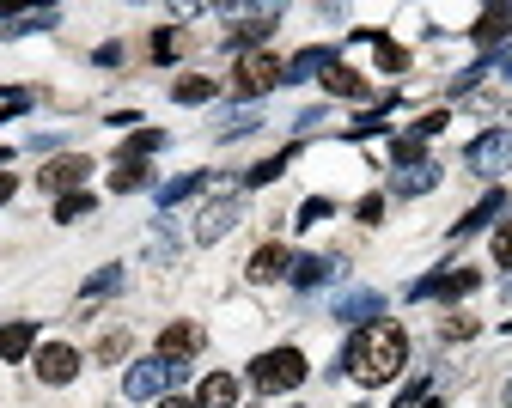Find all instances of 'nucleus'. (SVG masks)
<instances>
[{"label":"nucleus","instance_id":"obj_23","mask_svg":"<svg viewBox=\"0 0 512 408\" xmlns=\"http://www.w3.org/2000/svg\"><path fill=\"white\" fill-rule=\"evenodd\" d=\"M512 31V7H488L482 19H476V43H500Z\"/></svg>","mask_w":512,"mask_h":408},{"label":"nucleus","instance_id":"obj_19","mask_svg":"<svg viewBox=\"0 0 512 408\" xmlns=\"http://www.w3.org/2000/svg\"><path fill=\"white\" fill-rule=\"evenodd\" d=\"M86 214H98V195H92V189H74V195L55 201V220H61V226H80Z\"/></svg>","mask_w":512,"mask_h":408},{"label":"nucleus","instance_id":"obj_20","mask_svg":"<svg viewBox=\"0 0 512 408\" xmlns=\"http://www.w3.org/2000/svg\"><path fill=\"white\" fill-rule=\"evenodd\" d=\"M31 342H37V323H7L0 329V360H25Z\"/></svg>","mask_w":512,"mask_h":408},{"label":"nucleus","instance_id":"obj_17","mask_svg":"<svg viewBox=\"0 0 512 408\" xmlns=\"http://www.w3.org/2000/svg\"><path fill=\"white\" fill-rule=\"evenodd\" d=\"M330 67H336V55H330V49H299V55L287 61V80H324Z\"/></svg>","mask_w":512,"mask_h":408},{"label":"nucleus","instance_id":"obj_39","mask_svg":"<svg viewBox=\"0 0 512 408\" xmlns=\"http://www.w3.org/2000/svg\"><path fill=\"white\" fill-rule=\"evenodd\" d=\"M13 189H19V183H13V171H0V201H13Z\"/></svg>","mask_w":512,"mask_h":408},{"label":"nucleus","instance_id":"obj_22","mask_svg":"<svg viewBox=\"0 0 512 408\" xmlns=\"http://www.w3.org/2000/svg\"><path fill=\"white\" fill-rule=\"evenodd\" d=\"M116 287H122V268L110 262V268H98V275H92V281L80 287V305H98V299H110Z\"/></svg>","mask_w":512,"mask_h":408},{"label":"nucleus","instance_id":"obj_25","mask_svg":"<svg viewBox=\"0 0 512 408\" xmlns=\"http://www.w3.org/2000/svg\"><path fill=\"white\" fill-rule=\"evenodd\" d=\"M324 86H330L336 98H366V80L354 74V67H342V61H336V67H330V74H324Z\"/></svg>","mask_w":512,"mask_h":408},{"label":"nucleus","instance_id":"obj_29","mask_svg":"<svg viewBox=\"0 0 512 408\" xmlns=\"http://www.w3.org/2000/svg\"><path fill=\"white\" fill-rule=\"evenodd\" d=\"M159 147H165V134L159 128H141V134H128V141H122V159H147Z\"/></svg>","mask_w":512,"mask_h":408},{"label":"nucleus","instance_id":"obj_42","mask_svg":"<svg viewBox=\"0 0 512 408\" xmlns=\"http://www.w3.org/2000/svg\"><path fill=\"white\" fill-rule=\"evenodd\" d=\"M427 408H439V402H427Z\"/></svg>","mask_w":512,"mask_h":408},{"label":"nucleus","instance_id":"obj_2","mask_svg":"<svg viewBox=\"0 0 512 408\" xmlns=\"http://www.w3.org/2000/svg\"><path fill=\"white\" fill-rule=\"evenodd\" d=\"M183 360H165V354H153V360H135L122 372V390H128V402H153V396H165V390H177L183 384Z\"/></svg>","mask_w":512,"mask_h":408},{"label":"nucleus","instance_id":"obj_1","mask_svg":"<svg viewBox=\"0 0 512 408\" xmlns=\"http://www.w3.org/2000/svg\"><path fill=\"white\" fill-rule=\"evenodd\" d=\"M403 360H409L403 323H366V329H354V342L342 354V366H348L354 384H391L403 372Z\"/></svg>","mask_w":512,"mask_h":408},{"label":"nucleus","instance_id":"obj_12","mask_svg":"<svg viewBox=\"0 0 512 408\" xmlns=\"http://www.w3.org/2000/svg\"><path fill=\"white\" fill-rule=\"evenodd\" d=\"M336 275H342L336 256H293V268H287L293 287H324V281H336Z\"/></svg>","mask_w":512,"mask_h":408},{"label":"nucleus","instance_id":"obj_26","mask_svg":"<svg viewBox=\"0 0 512 408\" xmlns=\"http://www.w3.org/2000/svg\"><path fill=\"white\" fill-rule=\"evenodd\" d=\"M196 189H202V171H189V177H171V183L159 189V208H177V201H189Z\"/></svg>","mask_w":512,"mask_h":408},{"label":"nucleus","instance_id":"obj_16","mask_svg":"<svg viewBox=\"0 0 512 408\" xmlns=\"http://www.w3.org/2000/svg\"><path fill=\"white\" fill-rule=\"evenodd\" d=\"M196 408H238V378H232V372H214V378H202V390H196Z\"/></svg>","mask_w":512,"mask_h":408},{"label":"nucleus","instance_id":"obj_33","mask_svg":"<svg viewBox=\"0 0 512 408\" xmlns=\"http://www.w3.org/2000/svg\"><path fill=\"white\" fill-rule=\"evenodd\" d=\"M147 262H153V268H171V262H177V244H171V238L159 232V238L147 244Z\"/></svg>","mask_w":512,"mask_h":408},{"label":"nucleus","instance_id":"obj_35","mask_svg":"<svg viewBox=\"0 0 512 408\" xmlns=\"http://www.w3.org/2000/svg\"><path fill=\"white\" fill-rule=\"evenodd\" d=\"M122 354H128V335H122V329L98 342V360H122Z\"/></svg>","mask_w":512,"mask_h":408},{"label":"nucleus","instance_id":"obj_24","mask_svg":"<svg viewBox=\"0 0 512 408\" xmlns=\"http://www.w3.org/2000/svg\"><path fill=\"white\" fill-rule=\"evenodd\" d=\"M256 128H263V116H256L250 104L244 110H226L220 116V141H238V134H256Z\"/></svg>","mask_w":512,"mask_h":408},{"label":"nucleus","instance_id":"obj_28","mask_svg":"<svg viewBox=\"0 0 512 408\" xmlns=\"http://www.w3.org/2000/svg\"><path fill=\"white\" fill-rule=\"evenodd\" d=\"M171 98H177V104H208V98H214V80L189 74V80H177V86H171Z\"/></svg>","mask_w":512,"mask_h":408},{"label":"nucleus","instance_id":"obj_27","mask_svg":"<svg viewBox=\"0 0 512 408\" xmlns=\"http://www.w3.org/2000/svg\"><path fill=\"white\" fill-rule=\"evenodd\" d=\"M61 13L55 7H43V13H19V19H7V25H0V31H7V37H25V31H49Z\"/></svg>","mask_w":512,"mask_h":408},{"label":"nucleus","instance_id":"obj_15","mask_svg":"<svg viewBox=\"0 0 512 408\" xmlns=\"http://www.w3.org/2000/svg\"><path fill=\"white\" fill-rule=\"evenodd\" d=\"M433 183H439V165H433V159H421V165H403V171L391 177V195H403V201H409V195H427Z\"/></svg>","mask_w":512,"mask_h":408},{"label":"nucleus","instance_id":"obj_40","mask_svg":"<svg viewBox=\"0 0 512 408\" xmlns=\"http://www.w3.org/2000/svg\"><path fill=\"white\" fill-rule=\"evenodd\" d=\"M165 408H196V402H183V396H165Z\"/></svg>","mask_w":512,"mask_h":408},{"label":"nucleus","instance_id":"obj_30","mask_svg":"<svg viewBox=\"0 0 512 408\" xmlns=\"http://www.w3.org/2000/svg\"><path fill=\"white\" fill-rule=\"evenodd\" d=\"M287 159H293V147H287V153H275V159H263V165H250V171H244V183H250V189H263V183H275V177L287 171Z\"/></svg>","mask_w":512,"mask_h":408},{"label":"nucleus","instance_id":"obj_31","mask_svg":"<svg viewBox=\"0 0 512 408\" xmlns=\"http://www.w3.org/2000/svg\"><path fill=\"white\" fill-rule=\"evenodd\" d=\"M372 49H378V67H391V74H403V67H409V55L397 49V43H384V37H372V31H360Z\"/></svg>","mask_w":512,"mask_h":408},{"label":"nucleus","instance_id":"obj_32","mask_svg":"<svg viewBox=\"0 0 512 408\" xmlns=\"http://www.w3.org/2000/svg\"><path fill=\"white\" fill-rule=\"evenodd\" d=\"M330 214H336V201H330V195H311L305 208H299V226H324Z\"/></svg>","mask_w":512,"mask_h":408},{"label":"nucleus","instance_id":"obj_11","mask_svg":"<svg viewBox=\"0 0 512 408\" xmlns=\"http://www.w3.org/2000/svg\"><path fill=\"white\" fill-rule=\"evenodd\" d=\"M37 378H43V384H74V378H80V354H74L68 342L37 348Z\"/></svg>","mask_w":512,"mask_h":408},{"label":"nucleus","instance_id":"obj_13","mask_svg":"<svg viewBox=\"0 0 512 408\" xmlns=\"http://www.w3.org/2000/svg\"><path fill=\"white\" fill-rule=\"evenodd\" d=\"M287 268H293V256H287V244H263V250H256V256H250V268H244V275H250L256 287H269V281H281V275H287Z\"/></svg>","mask_w":512,"mask_h":408},{"label":"nucleus","instance_id":"obj_18","mask_svg":"<svg viewBox=\"0 0 512 408\" xmlns=\"http://www.w3.org/2000/svg\"><path fill=\"white\" fill-rule=\"evenodd\" d=\"M500 208H506V195H500V189H488V195L476 201V208H470V214H464V220L452 226V238H470V232H482V226H488V220H494Z\"/></svg>","mask_w":512,"mask_h":408},{"label":"nucleus","instance_id":"obj_37","mask_svg":"<svg viewBox=\"0 0 512 408\" xmlns=\"http://www.w3.org/2000/svg\"><path fill=\"white\" fill-rule=\"evenodd\" d=\"M360 220H366V226L384 220V195H366V201H360Z\"/></svg>","mask_w":512,"mask_h":408},{"label":"nucleus","instance_id":"obj_38","mask_svg":"<svg viewBox=\"0 0 512 408\" xmlns=\"http://www.w3.org/2000/svg\"><path fill=\"white\" fill-rule=\"evenodd\" d=\"M153 55L171 61V55H177V31H159V37H153Z\"/></svg>","mask_w":512,"mask_h":408},{"label":"nucleus","instance_id":"obj_14","mask_svg":"<svg viewBox=\"0 0 512 408\" xmlns=\"http://www.w3.org/2000/svg\"><path fill=\"white\" fill-rule=\"evenodd\" d=\"M159 354H165V360L202 354V329H196V323H165V329H159Z\"/></svg>","mask_w":512,"mask_h":408},{"label":"nucleus","instance_id":"obj_8","mask_svg":"<svg viewBox=\"0 0 512 408\" xmlns=\"http://www.w3.org/2000/svg\"><path fill=\"white\" fill-rule=\"evenodd\" d=\"M275 25H281V7H250V13H238V25L226 31V43H232L238 55H250V49L263 43V37H269Z\"/></svg>","mask_w":512,"mask_h":408},{"label":"nucleus","instance_id":"obj_7","mask_svg":"<svg viewBox=\"0 0 512 408\" xmlns=\"http://www.w3.org/2000/svg\"><path fill=\"white\" fill-rule=\"evenodd\" d=\"M86 177H92V159L86 153H61V159H49L43 165V189H55V195H74V189H86Z\"/></svg>","mask_w":512,"mask_h":408},{"label":"nucleus","instance_id":"obj_3","mask_svg":"<svg viewBox=\"0 0 512 408\" xmlns=\"http://www.w3.org/2000/svg\"><path fill=\"white\" fill-rule=\"evenodd\" d=\"M299 378H305V354L299 348H269V354H256V366H250V384L263 390V396L293 390Z\"/></svg>","mask_w":512,"mask_h":408},{"label":"nucleus","instance_id":"obj_41","mask_svg":"<svg viewBox=\"0 0 512 408\" xmlns=\"http://www.w3.org/2000/svg\"><path fill=\"white\" fill-rule=\"evenodd\" d=\"M506 408H512V378H506Z\"/></svg>","mask_w":512,"mask_h":408},{"label":"nucleus","instance_id":"obj_9","mask_svg":"<svg viewBox=\"0 0 512 408\" xmlns=\"http://www.w3.org/2000/svg\"><path fill=\"white\" fill-rule=\"evenodd\" d=\"M476 268H452V275H427V281H415L409 287V299H464V293H476Z\"/></svg>","mask_w":512,"mask_h":408},{"label":"nucleus","instance_id":"obj_10","mask_svg":"<svg viewBox=\"0 0 512 408\" xmlns=\"http://www.w3.org/2000/svg\"><path fill=\"white\" fill-rule=\"evenodd\" d=\"M336 323H354V329H366V323H378L384 317V293H372V287H354V293H342L336 299V311H330Z\"/></svg>","mask_w":512,"mask_h":408},{"label":"nucleus","instance_id":"obj_4","mask_svg":"<svg viewBox=\"0 0 512 408\" xmlns=\"http://www.w3.org/2000/svg\"><path fill=\"white\" fill-rule=\"evenodd\" d=\"M281 80H287V61H275V55H263V49L238 55V67H232V92H238V98H263V92H275Z\"/></svg>","mask_w":512,"mask_h":408},{"label":"nucleus","instance_id":"obj_5","mask_svg":"<svg viewBox=\"0 0 512 408\" xmlns=\"http://www.w3.org/2000/svg\"><path fill=\"white\" fill-rule=\"evenodd\" d=\"M464 165H470L476 177H500V171H512V128H488V134H476V141L464 147Z\"/></svg>","mask_w":512,"mask_h":408},{"label":"nucleus","instance_id":"obj_34","mask_svg":"<svg viewBox=\"0 0 512 408\" xmlns=\"http://www.w3.org/2000/svg\"><path fill=\"white\" fill-rule=\"evenodd\" d=\"M391 153H397V171H403V165H421V134H403Z\"/></svg>","mask_w":512,"mask_h":408},{"label":"nucleus","instance_id":"obj_36","mask_svg":"<svg viewBox=\"0 0 512 408\" xmlns=\"http://www.w3.org/2000/svg\"><path fill=\"white\" fill-rule=\"evenodd\" d=\"M494 262H500V268H512V226H500V232H494Z\"/></svg>","mask_w":512,"mask_h":408},{"label":"nucleus","instance_id":"obj_6","mask_svg":"<svg viewBox=\"0 0 512 408\" xmlns=\"http://www.w3.org/2000/svg\"><path fill=\"white\" fill-rule=\"evenodd\" d=\"M238 220H244V201H238V195H214L208 208L196 214V244H220Z\"/></svg>","mask_w":512,"mask_h":408},{"label":"nucleus","instance_id":"obj_21","mask_svg":"<svg viewBox=\"0 0 512 408\" xmlns=\"http://www.w3.org/2000/svg\"><path fill=\"white\" fill-rule=\"evenodd\" d=\"M147 183H153L147 159H122V165L110 171V189H116V195H128V189H147Z\"/></svg>","mask_w":512,"mask_h":408}]
</instances>
